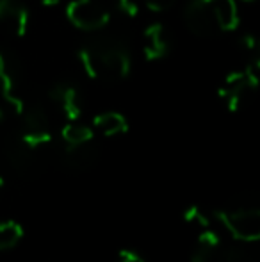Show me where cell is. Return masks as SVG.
<instances>
[{
  "label": "cell",
  "mask_w": 260,
  "mask_h": 262,
  "mask_svg": "<svg viewBox=\"0 0 260 262\" xmlns=\"http://www.w3.org/2000/svg\"><path fill=\"white\" fill-rule=\"evenodd\" d=\"M79 57L89 77L105 82H116L129 77L132 57L125 41L114 36H98L84 43Z\"/></svg>",
  "instance_id": "cell-1"
},
{
  "label": "cell",
  "mask_w": 260,
  "mask_h": 262,
  "mask_svg": "<svg viewBox=\"0 0 260 262\" xmlns=\"http://www.w3.org/2000/svg\"><path fill=\"white\" fill-rule=\"evenodd\" d=\"M258 61H253L244 72H233L225 79V84L219 90V97L225 98L230 111L235 113L243 109L253 98L258 86Z\"/></svg>",
  "instance_id": "cell-2"
},
{
  "label": "cell",
  "mask_w": 260,
  "mask_h": 262,
  "mask_svg": "<svg viewBox=\"0 0 260 262\" xmlns=\"http://www.w3.org/2000/svg\"><path fill=\"white\" fill-rule=\"evenodd\" d=\"M216 217L221 225L243 243H255L260 237V212L258 209H237V210H218Z\"/></svg>",
  "instance_id": "cell-3"
},
{
  "label": "cell",
  "mask_w": 260,
  "mask_h": 262,
  "mask_svg": "<svg viewBox=\"0 0 260 262\" xmlns=\"http://www.w3.org/2000/svg\"><path fill=\"white\" fill-rule=\"evenodd\" d=\"M66 16L82 31H100L109 24V11L97 0H72L66 6Z\"/></svg>",
  "instance_id": "cell-4"
},
{
  "label": "cell",
  "mask_w": 260,
  "mask_h": 262,
  "mask_svg": "<svg viewBox=\"0 0 260 262\" xmlns=\"http://www.w3.org/2000/svg\"><path fill=\"white\" fill-rule=\"evenodd\" d=\"M21 118H23V134L21 141L32 150H38L39 146L46 145L52 139L50 134V121L43 107L39 105H23L21 109Z\"/></svg>",
  "instance_id": "cell-5"
},
{
  "label": "cell",
  "mask_w": 260,
  "mask_h": 262,
  "mask_svg": "<svg viewBox=\"0 0 260 262\" xmlns=\"http://www.w3.org/2000/svg\"><path fill=\"white\" fill-rule=\"evenodd\" d=\"M185 21H187L189 31L200 38L214 36L219 29L208 0H193L185 7Z\"/></svg>",
  "instance_id": "cell-6"
},
{
  "label": "cell",
  "mask_w": 260,
  "mask_h": 262,
  "mask_svg": "<svg viewBox=\"0 0 260 262\" xmlns=\"http://www.w3.org/2000/svg\"><path fill=\"white\" fill-rule=\"evenodd\" d=\"M0 27L11 36L21 38L29 29V11L20 0H0Z\"/></svg>",
  "instance_id": "cell-7"
},
{
  "label": "cell",
  "mask_w": 260,
  "mask_h": 262,
  "mask_svg": "<svg viewBox=\"0 0 260 262\" xmlns=\"http://www.w3.org/2000/svg\"><path fill=\"white\" fill-rule=\"evenodd\" d=\"M49 97L54 104L63 111L64 116L69 121H77L80 118V113H82V98H80L79 90L73 84L57 82L56 86L50 88Z\"/></svg>",
  "instance_id": "cell-8"
},
{
  "label": "cell",
  "mask_w": 260,
  "mask_h": 262,
  "mask_svg": "<svg viewBox=\"0 0 260 262\" xmlns=\"http://www.w3.org/2000/svg\"><path fill=\"white\" fill-rule=\"evenodd\" d=\"M170 50V39H168L166 29L162 24H152L145 29V55L148 61L166 57Z\"/></svg>",
  "instance_id": "cell-9"
},
{
  "label": "cell",
  "mask_w": 260,
  "mask_h": 262,
  "mask_svg": "<svg viewBox=\"0 0 260 262\" xmlns=\"http://www.w3.org/2000/svg\"><path fill=\"white\" fill-rule=\"evenodd\" d=\"M98 148L91 141L82 143V145L66 146L64 164L73 171H86L97 162Z\"/></svg>",
  "instance_id": "cell-10"
},
{
  "label": "cell",
  "mask_w": 260,
  "mask_h": 262,
  "mask_svg": "<svg viewBox=\"0 0 260 262\" xmlns=\"http://www.w3.org/2000/svg\"><path fill=\"white\" fill-rule=\"evenodd\" d=\"M221 257V241L219 235L210 228H205L200 234L191 255V262H219Z\"/></svg>",
  "instance_id": "cell-11"
},
{
  "label": "cell",
  "mask_w": 260,
  "mask_h": 262,
  "mask_svg": "<svg viewBox=\"0 0 260 262\" xmlns=\"http://www.w3.org/2000/svg\"><path fill=\"white\" fill-rule=\"evenodd\" d=\"M219 31H233L239 25V9L235 0H208Z\"/></svg>",
  "instance_id": "cell-12"
},
{
  "label": "cell",
  "mask_w": 260,
  "mask_h": 262,
  "mask_svg": "<svg viewBox=\"0 0 260 262\" xmlns=\"http://www.w3.org/2000/svg\"><path fill=\"white\" fill-rule=\"evenodd\" d=\"M34 150L27 146L23 141H11L6 145V157L14 169L18 171H29L34 166Z\"/></svg>",
  "instance_id": "cell-13"
},
{
  "label": "cell",
  "mask_w": 260,
  "mask_h": 262,
  "mask_svg": "<svg viewBox=\"0 0 260 262\" xmlns=\"http://www.w3.org/2000/svg\"><path fill=\"white\" fill-rule=\"evenodd\" d=\"M93 125L97 130H100L104 136L112 138V136L125 134L129 130V123H127L125 116L120 113H104L94 116Z\"/></svg>",
  "instance_id": "cell-14"
},
{
  "label": "cell",
  "mask_w": 260,
  "mask_h": 262,
  "mask_svg": "<svg viewBox=\"0 0 260 262\" xmlns=\"http://www.w3.org/2000/svg\"><path fill=\"white\" fill-rule=\"evenodd\" d=\"M23 237V227L16 221H0V252L13 250Z\"/></svg>",
  "instance_id": "cell-15"
},
{
  "label": "cell",
  "mask_w": 260,
  "mask_h": 262,
  "mask_svg": "<svg viewBox=\"0 0 260 262\" xmlns=\"http://www.w3.org/2000/svg\"><path fill=\"white\" fill-rule=\"evenodd\" d=\"M61 136H63L64 143L68 146L73 145H82V143L93 141V130L86 125H80L77 121H69L68 125H64L63 130H61Z\"/></svg>",
  "instance_id": "cell-16"
},
{
  "label": "cell",
  "mask_w": 260,
  "mask_h": 262,
  "mask_svg": "<svg viewBox=\"0 0 260 262\" xmlns=\"http://www.w3.org/2000/svg\"><path fill=\"white\" fill-rule=\"evenodd\" d=\"M219 260H223V262H257L255 257L250 255L248 250L243 248V246H233V248L223 252L221 257H219Z\"/></svg>",
  "instance_id": "cell-17"
},
{
  "label": "cell",
  "mask_w": 260,
  "mask_h": 262,
  "mask_svg": "<svg viewBox=\"0 0 260 262\" xmlns=\"http://www.w3.org/2000/svg\"><path fill=\"white\" fill-rule=\"evenodd\" d=\"M184 221L185 223H191V225H198V227H201V228L210 227L208 217L205 216L203 210L200 207H196V205H191V207H187L184 210Z\"/></svg>",
  "instance_id": "cell-18"
},
{
  "label": "cell",
  "mask_w": 260,
  "mask_h": 262,
  "mask_svg": "<svg viewBox=\"0 0 260 262\" xmlns=\"http://www.w3.org/2000/svg\"><path fill=\"white\" fill-rule=\"evenodd\" d=\"M118 9L130 18L137 16V13H139V7L134 0H118Z\"/></svg>",
  "instance_id": "cell-19"
},
{
  "label": "cell",
  "mask_w": 260,
  "mask_h": 262,
  "mask_svg": "<svg viewBox=\"0 0 260 262\" xmlns=\"http://www.w3.org/2000/svg\"><path fill=\"white\" fill-rule=\"evenodd\" d=\"M145 2H146V6H148L152 11H157V13H160V11L170 9V7L175 4V0H145Z\"/></svg>",
  "instance_id": "cell-20"
},
{
  "label": "cell",
  "mask_w": 260,
  "mask_h": 262,
  "mask_svg": "<svg viewBox=\"0 0 260 262\" xmlns=\"http://www.w3.org/2000/svg\"><path fill=\"white\" fill-rule=\"evenodd\" d=\"M118 262H146L139 253L130 252V250H122L118 255Z\"/></svg>",
  "instance_id": "cell-21"
},
{
  "label": "cell",
  "mask_w": 260,
  "mask_h": 262,
  "mask_svg": "<svg viewBox=\"0 0 260 262\" xmlns=\"http://www.w3.org/2000/svg\"><path fill=\"white\" fill-rule=\"evenodd\" d=\"M243 43H244V47H246V49H255V47H257V41H255V38L251 34H246L243 38Z\"/></svg>",
  "instance_id": "cell-22"
},
{
  "label": "cell",
  "mask_w": 260,
  "mask_h": 262,
  "mask_svg": "<svg viewBox=\"0 0 260 262\" xmlns=\"http://www.w3.org/2000/svg\"><path fill=\"white\" fill-rule=\"evenodd\" d=\"M41 4H45V6H56V4H59L61 0H39Z\"/></svg>",
  "instance_id": "cell-23"
},
{
  "label": "cell",
  "mask_w": 260,
  "mask_h": 262,
  "mask_svg": "<svg viewBox=\"0 0 260 262\" xmlns=\"http://www.w3.org/2000/svg\"><path fill=\"white\" fill-rule=\"evenodd\" d=\"M2 121H4V111L0 109V123H2Z\"/></svg>",
  "instance_id": "cell-24"
},
{
  "label": "cell",
  "mask_w": 260,
  "mask_h": 262,
  "mask_svg": "<svg viewBox=\"0 0 260 262\" xmlns=\"http://www.w3.org/2000/svg\"><path fill=\"white\" fill-rule=\"evenodd\" d=\"M4 187V180H2V177H0V189Z\"/></svg>",
  "instance_id": "cell-25"
},
{
  "label": "cell",
  "mask_w": 260,
  "mask_h": 262,
  "mask_svg": "<svg viewBox=\"0 0 260 262\" xmlns=\"http://www.w3.org/2000/svg\"><path fill=\"white\" fill-rule=\"evenodd\" d=\"M244 2H253V0H244Z\"/></svg>",
  "instance_id": "cell-26"
}]
</instances>
